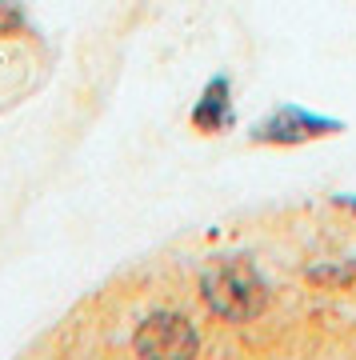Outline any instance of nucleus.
<instances>
[{
	"label": "nucleus",
	"mask_w": 356,
	"mask_h": 360,
	"mask_svg": "<svg viewBox=\"0 0 356 360\" xmlns=\"http://www.w3.org/2000/svg\"><path fill=\"white\" fill-rule=\"evenodd\" d=\"M201 292H204V304L212 309V316L232 321V324L256 321L268 304L265 276H260V269L253 260L244 257H229V260L208 264L201 276Z\"/></svg>",
	"instance_id": "nucleus-1"
},
{
	"label": "nucleus",
	"mask_w": 356,
	"mask_h": 360,
	"mask_svg": "<svg viewBox=\"0 0 356 360\" xmlns=\"http://www.w3.org/2000/svg\"><path fill=\"white\" fill-rule=\"evenodd\" d=\"M341 129L344 124L336 116L308 112L300 104H280V108H272L248 136H253L256 144H305V141H317V136H336Z\"/></svg>",
	"instance_id": "nucleus-2"
},
{
	"label": "nucleus",
	"mask_w": 356,
	"mask_h": 360,
	"mask_svg": "<svg viewBox=\"0 0 356 360\" xmlns=\"http://www.w3.org/2000/svg\"><path fill=\"white\" fill-rule=\"evenodd\" d=\"M196 348H201V336L180 312H156L132 336V352L140 356H192Z\"/></svg>",
	"instance_id": "nucleus-3"
},
{
	"label": "nucleus",
	"mask_w": 356,
	"mask_h": 360,
	"mask_svg": "<svg viewBox=\"0 0 356 360\" xmlns=\"http://www.w3.org/2000/svg\"><path fill=\"white\" fill-rule=\"evenodd\" d=\"M232 120H236V112H232V84L229 77H212L204 84L201 101L192 104V129L212 136V132L232 129Z\"/></svg>",
	"instance_id": "nucleus-4"
},
{
	"label": "nucleus",
	"mask_w": 356,
	"mask_h": 360,
	"mask_svg": "<svg viewBox=\"0 0 356 360\" xmlns=\"http://www.w3.org/2000/svg\"><path fill=\"white\" fill-rule=\"evenodd\" d=\"M20 28H25V13H20V4H16V0H0V37L20 32Z\"/></svg>",
	"instance_id": "nucleus-5"
}]
</instances>
